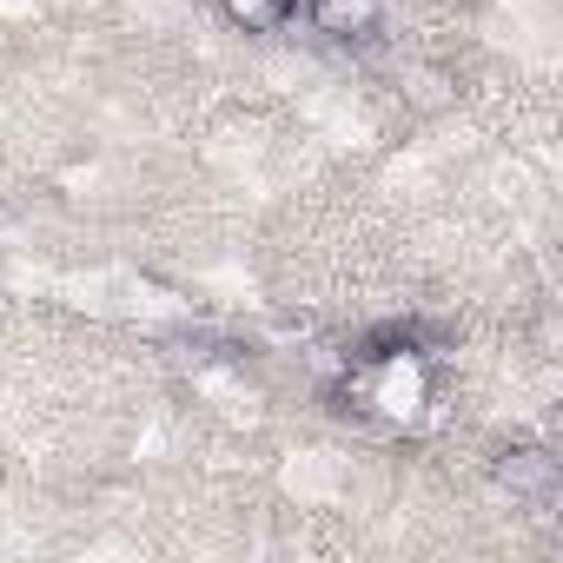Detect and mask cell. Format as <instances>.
Instances as JSON below:
<instances>
[{"mask_svg":"<svg viewBox=\"0 0 563 563\" xmlns=\"http://www.w3.org/2000/svg\"><path fill=\"white\" fill-rule=\"evenodd\" d=\"M431 372H438V358L431 352H405V345H391V352H345L339 378H325V398L352 424L405 438L431 411V391H438Z\"/></svg>","mask_w":563,"mask_h":563,"instance_id":"1","label":"cell"},{"mask_svg":"<svg viewBox=\"0 0 563 563\" xmlns=\"http://www.w3.org/2000/svg\"><path fill=\"white\" fill-rule=\"evenodd\" d=\"M490 477H497V490H504L510 504H530V510L556 504V490H563V464H556L543 444H504V451L490 457Z\"/></svg>","mask_w":563,"mask_h":563,"instance_id":"2","label":"cell"},{"mask_svg":"<svg viewBox=\"0 0 563 563\" xmlns=\"http://www.w3.org/2000/svg\"><path fill=\"white\" fill-rule=\"evenodd\" d=\"M292 21H306L319 41L332 47H358V41H378L385 27V0H299Z\"/></svg>","mask_w":563,"mask_h":563,"instance_id":"3","label":"cell"},{"mask_svg":"<svg viewBox=\"0 0 563 563\" xmlns=\"http://www.w3.org/2000/svg\"><path fill=\"white\" fill-rule=\"evenodd\" d=\"M219 21L239 27V34H278V27H292V8L299 0H212Z\"/></svg>","mask_w":563,"mask_h":563,"instance_id":"4","label":"cell"}]
</instances>
